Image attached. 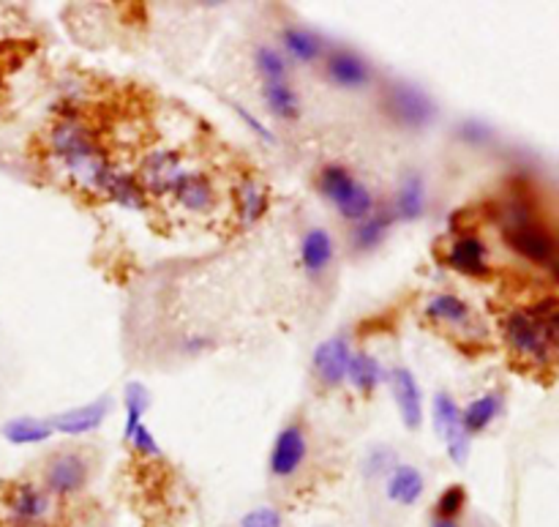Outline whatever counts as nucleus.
<instances>
[{"label":"nucleus","instance_id":"14","mask_svg":"<svg viewBox=\"0 0 559 527\" xmlns=\"http://www.w3.org/2000/svg\"><path fill=\"white\" fill-rule=\"evenodd\" d=\"M445 260H448V266L453 268V271L464 273V277L486 279L491 273L489 249H486L484 241H480L478 235H473V233L453 238L451 246H448Z\"/></svg>","mask_w":559,"mask_h":527},{"label":"nucleus","instance_id":"1","mask_svg":"<svg viewBox=\"0 0 559 527\" xmlns=\"http://www.w3.org/2000/svg\"><path fill=\"white\" fill-rule=\"evenodd\" d=\"M47 142L49 153H52L55 162L63 167L66 178H69L76 189L98 197L104 175L112 169V164H109L107 151H104L96 131L87 124H82V120L66 115V118H60L58 124L49 129Z\"/></svg>","mask_w":559,"mask_h":527},{"label":"nucleus","instance_id":"22","mask_svg":"<svg viewBox=\"0 0 559 527\" xmlns=\"http://www.w3.org/2000/svg\"><path fill=\"white\" fill-rule=\"evenodd\" d=\"M0 435L11 446H36V443H47L55 435L49 419H33V415H20V419L5 421Z\"/></svg>","mask_w":559,"mask_h":527},{"label":"nucleus","instance_id":"2","mask_svg":"<svg viewBox=\"0 0 559 527\" xmlns=\"http://www.w3.org/2000/svg\"><path fill=\"white\" fill-rule=\"evenodd\" d=\"M502 238L511 246L516 255L524 260L535 262V266L549 268L551 273L559 277V244L555 235L549 233L544 222L538 219L535 208L522 197H513L502 213Z\"/></svg>","mask_w":559,"mask_h":527},{"label":"nucleus","instance_id":"27","mask_svg":"<svg viewBox=\"0 0 559 527\" xmlns=\"http://www.w3.org/2000/svg\"><path fill=\"white\" fill-rule=\"evenodd\" d=\"M262 102L278 120H298L300 98L287 82H262Z\"/></svg>","mask_w":559,"mask_h":527},{"label":"nucleus","instance_id":"23","mask_svg":"<svg viewBox=\"0 0 559 527\" xmlns=\"http://www.w3.org/2000/svg\"><path fill=\"white\" fill-rule=\"evenodd\" d=\"M502 410V391H489L484 397L473 399L467 408L462 410V424L467 430V435H480V432L489 430L495 424V419Z\"/></svg>","mask_w":559,"mask_h":527},{"label":"nucleus","instance_id":"36","mask_svg":"<svg viewBox=\"0 0 559 527\" xmlns=\"http://www.w3.org/2000/svg\"><path fill=\"white\" fill-rule=\"evenodd\" d=\"M462 137L469 142H484V137H489V131L480 124H475V120H467V124L462 126Z\"/></svg>","mask_w":559,"mask_h":527},{"label":"nucleus","instance_id":"20","mask_svg":"<svg viewBox=\"0 0 559 527\" xmlns=\"http://www.w3.org/2000/svg\"><path fill=\"white\" fill-rule=\"evenodd\" d=\"M278 42H282L284 58L289 55V58L298 60V63H314V60H320L322 55H325V44H322V38L317 36L314 31H309V27H300V25L282 27Z\"/></svg>","mask_w":559,"mask_h":527},{"label":"nucleus","instance_id":"13","mask_svg":"<svg viewBox=\"0 0 559 527\" xmlns=\"http://www.w3.org/2000/svg\"><path fill=\"white\" fill-rule=\"evenodd\" d=\"M388 383H391L393 399H396L404 426L407 430H420V424H424V394H420V386L413 372L407 366H393L388 372Z\"/></svg>","mask_w":559,"mask_h":527},{"label":"nucleus","instance_id":"16","mask_svg":"<svg viewBox=\"0 0 559 527\" xmlns=\"http://www.w3.org/2000/svg\"><path fill=\"white\" fill-rule=\"evenodd\" d=\"M333 257H336L333 235L325 227L306 230V235L300 238V268L306 277L320 279L333 266Z\"/></svg>","mask_w":559,"mask_h":527},{"label":"nucleus","instance_id":"15","mask_svg":"<svg viewBox=\"0 0 559 527\" xmlns=\"http://www.w3.org/2000/svg\"><path fill=\"white\" fill-rule=\"evenodd\" d=\"M109 410H112V399L98 397L93 402L82 405V408H71L66 413L55 415V419H49V424L60 435H87V432H96L104 424Z\"/></svg>","mask_w":559,"mask_h":527},{"label":"nucleus","instance_id":"3","mask_svg":"<svg viewBox=\"0 0 559 527\" xmlns=\"http://www.w3.org/2000/svg\"><path fill=\"white\" fill-rule=\"evenodd\" d=\"M317 186L333 202L338 216H344L347 222L358 224L369 213H374V197H371V191L344 164H325L320 169Z\"/></svg>","mask_w":559,"mask_h":527},{"label":"nucleus","instance_id":"38","mask_svg":"<svg viewBox=\"0 0 559 527\" xmlns=\"http://www.w3.org/2000/svg\"><path fill=\"white\" fill-rule=\"evenodd\" d=\"M3 69H5V63H3V49H0V82H3Z\"/></svg>","mask_w":559,"mask_h":527},{"label":"nucleus","instance_id":"35","mask_svg":"<svg viewBox=\"0 0 559 527\" xmlns=\"http://www.w3.org/2000/svg\"><path fill=\"white\" fill-rule=\"evenodd\" d=\"M235 113H238L240 118H243L246 124H249V129H251V131H257V134H260L262 140H265V142H273V134H271V129H265V126H262L260 120H257L254 115L249 113V109H243V107H240V104H235Z\"/></svg>","mask_w":559,"mask_h":527},{"label":"nucleus","instance_id":"6","mask_svg":"<svg viewBox=\"0 0 559 527\" xmlns=\"http://www.w3.org/2000/svg\"><path fill=\"white\" fill-rule=\"evenodd\" d=\"M3 514L11 527H47L55 514V497L44 487L20 481L5 492Z\"/></svg>","mask_w":559,"mask_h":527},{"label":"nucleus","instance_id":"31","mask_svg":"<svg viewBox=\"0 0 559 527\" xmlns=\"http://www.w3.org/2000/svg\"><path fill=\"white\" fill-rule=\"evenodd\" d=\"M464 506H467V492H464L462 484H453L448 490H442V495L437 497L435 517L437 519H456L462 517Z\"/></svg>","mask_w":559,"mask_h":527},{"label":"nucleus","instance_id":"4","mask_svg":"<svg viewBox=\"0 0 559 527\" xmlns=\"http://www.w3.org/2000/svg\"><path fill=\"white\" fill-rule=\"evenodd\" d=\"M506 342L511 344V350L522 359L533 361V364H546L555 355L551 348L549 328H546L544 315H540L538 306L533 309H516L506 317Z\"/></svg>","mask_w":559,"mask_h":527},{"label":"nucleus","instance_id":"21","mask_svg":"<svg viewBox=\"0 0 559 527\" xmlns=\"http://www.w3.org/2000/svg\"><path fill=\"white\" fill-rule=\"evenodd\" d=\"M426 213V184L418 173L404 175L402 186L393 200V219L399 222H418Z\"/></svg>","mask_w":559,"mask_h":527},{"label":"nucleus","instance_id":"28","mask_svg":"<svg viewBox=\"0 0 559 527\" xmlns=\"http://www.w3.org/2000/svg\"><path fill=\"white\" fill-rule=\"evenodd\" d=\"M267 206H271V202H267V191L260 180L249 178L240 184L238 211H240V222H243L246 227H251V224L260 222V219L267 213Z\"/></svg>","mask_w":559,"mask_h":527},{"label":"nucleus","instance_id":"11","mask_svg":"<svg viewBox=\"0 0 559 527\" xmlns=\"http://www.w3.org/2000/svg\"><path fill=\"white\" fill-rule=\"evenodd\" d=\"M349 359H353V348H349V339L344 333L338 337H328L325 342H320L311 355V366H314V375L322 386L336 388L347 380Z\"/></svg>","mask_w":559,"mask_h":527},{"label":"nucleus","instance_id":"17","mask_svg":"<svg viewBox=\"0 0 559 527\" xmlns=\"http://www.w3.org/2000/svg\"><path fill=\"white\" fill-rule=\"evenodd\" d=\"M426 492V479L415 465L399 462L391 473L385 476V497L396 506H415V503L424 497Z\"/></svg>","mask_w":559,"mask_h":527},{"label":"nucleus","instance_id":"8","mask_svg":"<svg viewBox=\"0 0 559 527\" xmlns=\"http://www.w3.org/2000/svg\"><path fill=\"white\" fill-rule=\"evenodd\" d=\"M87 476H91V465H87L85 454L66 448V452H55L47 459L41 473V487L52 497H71L85 490Z\"/></svg>","mask_w":559,"mask_h":527},{"label":"nucleus","instance_id":"24","mask_svg":"<svg viewBox=\"0 0 559 527\" xmlns=\"http://www.w3.org/2000/svg\"><path fill=\"white\" fill-rule=\"evenodd\" d=\"M388 380L385 370H382L380 361L369 353H353L347 370V383L360 394H374L382 383Z\"/></svg>","mask_w":559,"mask_h":527},{"label":"nucleus","instance_id":"33","mask_svg":"<svg viewBox=\"0 0 559 527\" xmlns=\"http://www.w3.org/2000/svg\"><path fill=\"white\" fill-rule=\"evenodd\" d=\"M240 527H284L282 514L273 506H260L251 508L243 519H240Z\"/></svg>","mask_w":559,"mask_h":527},{"label":"nucleus","instance_id":"25","mask_svg":"<svg viewBox=\"0 0 559 527\" xmlns=\"http://www.w3.org/2000/svg\"><path fill=\"white\" fill-rule=\"evenodd\" d=\"M391 224H393V213H385V211L369 213L364 222H358L353 227L355 251L377 249V246L388 238V233H391Z\"/></svg>","mask_w":559,"mask_h":527},{"label":"nucleus","instance_id":"26","mask_svg":"<svg viewBox=\"0 0 559 527\" xmlns=\"http://www.w3.org/2000/svg\"><path fill=\"white\" fill-rule=\"evenodd\" d=\"M426 315L437 323H448V326H467L473 320V309H469L467 301L453 293L431 295L429 304H426Z\"/></svg>","mask_w":559,"mask_h":527},{"label":"nucleus","instance_id":"37","mask_svg":"<svg viewBox=\"0 0 559 527\" xmlns=\"http://www.w3.org/2000/svg\"><path fill=\"white\" fill-rule=\"evenodd\" d=\"M429 527H462L456 523V519H431V525Z\"/></svg>","mask_w":559,"mask_h":527},{"label":"nucleus","instance_id":"7","mask_svg":"<svg viewBox=\"0 0 559 527\" xmlns=\"http://www.w3.org/2000/svg\"><path fill=\"white\" fill-rule=\"evenodd\" d=\"M431 419H435L437 435L445 443L448 457L453 459V465L464 468L469 459V452H473V437L464 430L462 408H459L456 399L445 391L437 394L435 402H431Z\"/></svg>","mask_w":559,"mask_h":527},{"label":"nucleus","instance_id":"19","mask_svg":"<svg viewBox=\"0 0 559 527\" xmlns=\"http://www.w3.org/2000/svg\"><path fill=\"white\" fill-rule=\"evenodd\" d=\"M98 197H104V200L109 202H118V206L123 208H134V211H142L147 202V195L140 186V180L129 173H120L118 167H112L104 175Z\"/></svg>","mask_w":559,"mask_h":527},{"label":"nucleus","instance_id":"34","mask_svg":"<svg viewBox=\"0 0 559 527\" xmlns=\"http://www.w3.org/2000/svg\"><path fill=\"white\" fill-rule=\"evenodd\" d=\"M131 446H134L136 454H142V457H162V448L156 446V437H153V432L147 430L145 424L134 432V437H131Z\"/></svg>","mask_w":559,"mask_h":527},{"label":"nucleus","instance_id":"12","mask_svg":"<svg viewBox=\"0 0 559 527\" xmlns=\"http://www.w3.org/2000/svg\"><path fill=\"white\" fill-rule=\"evenodd\" d=\"M322 58H325V77L336 87H344V91H360V87H369L371 80H374L371 66L353 49H328Z\"/></svg>","mask_w":559,"mask_h":527},{"label":"nucleus","instance_id":"29","mask_svg":"<svg viewBox=\"0 0 559 527\" xmlns=\"http://www.w3.org/2000/svg\"><path fill=\"white\" fill-rule=\"evenodd\" d=\"M126 397V424H123V441L131 443L134 432L142 426V415L151 408V391L142 383L131 380L123 391Z\"/></svg>","mask_w":559,"mask_h":527},{"label":"nucleus","instance_id":"10","mask_svg":"<svg viewBox=\"0 0 559 527\" xmlns=\"http://www.w3.org/2000/svg\"><path fill=\"white\" fill-rule=\"evenodd\" d=\"M306 452H309V443H306V430L300 424H287L276 435L271 448V459H267V468H271L273 479H293L306 462Z\"/></svg>","mask_w":559,"mask_h":527},{"label":"nucleus","instance_id":"5","mask_svg":"<svg viewBox=\"0 0 559 527\" xmlns=\"http://www.w3.org/2000/svg\"><path fill=\"white\" fill-rule=\"evenodd\" d=\"M382 107H385L388 118L396 126L409 131H420L429 124H435L437 107L426 91L409 85V82H391L382 93Z\"/></svg>","mask_w":559,"mask_h":527},{"label":"nucleus","instance_id":"32","mask_svg":"<svg viewBox=\"0 0 559 527\" xmlns=\"http://www.w3.org/2000/svg\"><path fill=\"white\" fill-rule=\"evenodd\" d=\"M396 454L391 448H374V452L366 454L364 462V476L366 479H382V476L391 473L396 468Z\"/></svg>","mask_w":559,"mask_h":527},{"label":"nucleus","instance_id":"18","mask_svg":"<svg viewBox=\"0 0 559 527\" xmlns=\"http://www.w3.org/2000/svg\"><path fill=\"white\" fill-rule=\"evenodd\" d=\"M169 197H173L183 211L191 213H207L216 206V191H213L211 178L202 173H191V169H186L183 178L178 180V186H175Z\"/></svg>","mask_w":559,"mask_h":527},{"label":"nucleus","instance_id":"30","mask_svg":"<svg viewBox=\"0 0 559 527\" xmlns=\"http://www.w3.org/2000/svg\"><path fill=\"white\" fill-rule=\"evenodd\" d=\"M254 66L257 71H260L262 82H287L289 63L287 58H284L282 49L260 44V47L254 49Z\"/></svg>","mask_w":559,"mask_h":527},{"label":"nucleus","instance_id":"9","mask_svg":"<svg viewBox=\"0 0 559 527\" xmlns=\"http://www.w3.org/2000/svg\"><path fill=\"white\" fill-rule=\"evenodd\" d=\"M186 164L180 159L178 151H169V148H158L151 151L140 164V186L145 189V195L153 197H169L173 189L178 186V180L183 178Z\"/></svg>","mask_w":559,"mask_h":527}]
</instances>
